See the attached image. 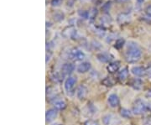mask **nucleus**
<instances>
[{
	"instance_id": "obj_15",
	"label": "nucleus",
	"mask_w": 151,
	"mask_h": 125,
	"mask_svg": "<svg viewBox=\"0 0 151 125\" xmlns=\"http://www.w3.org/2000/svg\"><path fill=\"white\" fill-rule=\"evenodd\" d=\"M112 115L110 114H107L104 115L103 117V123L104 125H109L111 124L112 122Z\"/></svg>"
},
{
	"instance_id": "obj_23",
	"label": "nucleus",
	"mask_w": 151,
	"mask_h": 125,
	"mask_svg": "<svg viewBox=\"0 0 151 125\" xmlns=\"http://www.w3.org/2000/svg\"><path fill=\"white\" fill-rule=\"evenodd\" d=\"M85 125H98V124L95 120H87L85 123Z\"/></svg>"
},
{
	"instance_id": "obj_20",
	"label": "nucleus",
	"mask_w": 151,
	"mask_h": 125,
	"mask_svg": "<svg viewBox=\"0 0 151 125\" xmlns=\"http://www.w3.org/2000/svg\"><path fill=\"white\" fill-rule=\"evenodd\" d=\"M97 14V9L93 8V9H92V11H90V12H89V19H91V20H93V19H94V18L96 17Z\"/></svg>"
},
{
	"instance_id": "obj_14",
	"label": "nucleus",
	"mask_w": 151,
	"mask_h": 125,
	"mask_svg": "<svg viewBox=\"0 0 151 125\" xmlns=\"http://www.w3.org/2000/svg\"><path fill=\"white\" fill-rule=\"evenodd\" d=\"M128 76H129V70L126 67L119 72V78L121 81H124L128 77Z\"/></svg>"
},
{
	"instance_id": "obj_26",
	"label": "nucleus",
	"mask_w": 151,
	"mask_h": 125,
	"mask_svg": "<svg viewBox=\"0 0 151 125\" xmlns=\"http://www.w3.org/2000/svg\"><path fill=\"white\" fill-rule=\"evenodd\" d=\"M110 6H111V3H110V2H108V3H107V4H106L105 5L103 6V9L105 11H108V9H110Z\"/></svg>"
},
{
	"instance_id": "obj_29",
	"label": "nucleus",
	"mask_w": 151,
	"mask_h": 125,
	"mask_svg": "<svg viewBox=\"0 0 151 125\" xmlns=\"http://www.w3.org/2000/svg\"><path fill=\"white\" fill-rule=\"evenodd\" d=\"M53 125H60V124H53Z\"/></svg>"
},
{
	"instance_id": "obj_6",
	"label": "nucleus",
	"mask_w": 151,
	"mask_h": 125,
	"mask_svg": "<svg viewBox=\"0 0 151 125\" xmlns=\"http://www.w3.org/2000/svg\"><path fill=\"white\" fill-rule=\"evenodd\" d=\"M75 70V65L71 63H65L61 67V72L64 75H70Z\"/></svg>"
},
{
	"instance_id": "obj_12",
	"label": "nucleus",
	"mask_w": 151,
	"mask_h": 125,
	"mask_svg": "<svg viewBox=\"0 0 151 125\" xmlns=\"http://www.w3.org/2000/svg\"><path fill=\"white\" fill-rule=\"evenodd\" d=\"M54 107L56 109H60V110H62V109L65 108L66 107V103H65V101L61 100V99H56L55 100L54 103H53Z\"/></svg>"
},
{
	"instance_id": "obj_22",
	"label": "nucleus",
	"mask_w": 151,
	"mask_h": 125,
	"mask_svg": "<svg viewBox=\"0 0 151 125\" xmlns=\"http://www.w3.org/2000/svg\"><path fill=\"white\" fill-rule=\"evenodd\" d=\"M62 1L63 0H51L50 4L53 7H58V6H60L62 4Z\"/></svg>"
},
{
	"instance_id": "obj_28",
	"label": "nucleus",
	"mask_w": 151,
	"mask_h": 125,
	"mask_svg": "<svg viewBox=\"0 0 151 125\" xmlns=\"http://www.w3.org/2000/svg\"><path fill=\"white\" fill-rule=\"evenodd\" d=\"M127 1H129V0H116V2H118V3H124Z\"/></svg>"
},
{
	"instance_id": "obj_25",
	"label": "nucleus",
	"mask_w": 151,
	"mask_h": 125,
	"mask_svg": "<svg viewBox=\"0 0 151 125\" xmlns=\"http://www.w3.org/2000/svg\"><path fill=\"white\" fill-rule=\"evenodd\" d=\"M145 12H146V14L148 15V17L151 18V5H149L147 8H146Z\"/></svg>"
},
{
	"instance_id": "obj_17",
	"label": "nucleus",
	"mask_w": 151,
	"mask_h": 125,
	"mask_svg": "<svg viewBox=\"0 0 151 125\" xmlns=\"http://www.w3.org/2000/svg\"><path fill=\"white\" fill-rule=\"evenodd\" d=\"M78 14H79V16L81 17V18H83V19H89V12L88 11L86 10H80L78 12Z\"/></svg>"
},
{
	"instance_id": "obj_24",
	"label": "nucleus",
	"mask_w": 151,
	"mask_h": 125,
	"mask_svg": "<svg viewBox=\"0 0 151 125\" xmlns=\"http://www.w3.org/2000/svg\"><path fill=\"white\" fill-rule=\"evenodd\" d=\"M103 84L105 85V86H113V82H111V81H110V79H108V77L103 81Z\"/></svg>"
},
{
	"instance_id": "obj_21",
	"label": "nucleus",
	"mask_w": 151,
	"mask_h": 125,
	"mask_svg": "<svg viewBox=\"0 0 151 125\" xmlns=\"http://www.w3.org/2000/svg\"><path fill=\"white\" fill-rule=\"evenodd\" d=\"M126 18H129V15H126L125 14H121L119 16V18H118V20H119V22H120V23H124L125 22V19H126Z\"/></svg>"
},
{
	"instance_id": "obj_16",
	"label": "nucleus",
	"mask_w": 151,
	"mask_h": 125,
	"mask_svg": "<svg viewBox=\"0 0 151 125\" xmlns=\"http://www.w3.org/2000/svg\"><path fill=\"white\" fill-rule=\"evenodd\" d=\"M121 115L124 117V118H126V119H129L131 117V112H130L129 110H128V109L126 108H123L121 110Z\"/></svg>"
},
{
	"instance_id": "obj_4",
	"label": "nucleus",
	"mask_w": 151,
	"mask_h": 125,
	"mask_svg": "<svg viewBox=\"0 0 151 125\" xmlns=\"http://www.w3.org/2000/svg\"><path fill=\"white\" fill-rule=\"evenodd\" d=\"M70 57L72 60L79 61V60H82L85 58V54L81 51V50L74 48L70 51Z\"/></svg>"
},
{
	"instance_id": "obj_10",
	"label": "nucleus",
	"mask_w": 151,
	"mask_h": 125,
	"mask_svg": "<svg viewBox=\"0 0 151 125\" xmlns=\"http://www.w3.org/2000/svg\"><path fill=\"white\" fill-rule=\"evenodd\" d=\"M91 69V64L89 62H82L77 66V71L79 73H85Z\"/></svg>"
},
{
	"instance_id": "obj_3",
	"label": "nucleus",
	"mask_w": 151,
	"mask_h": 125,
	"mask_svg": "<svg viewBox=\"0 0 151 125\" xmlns=\"http://www.w3.org/2000/svg\"><path fill=\"white\" fill-rule=\"evenodd\" d=\"M76 83V80L75 77L69 76L68 78H66L65 83H64V87H65V90L68 94L70 95V94L73 93L74 89H75Z\"/></svg>"
},
{
	"instance_id": "obj_13",
	"label": "nucleus",
	"mask_w": 151,
	"mask_h": 125,
	"mask_svg": "<svg viewBox=\"0 0 151 125\" xmlns=\"http://www.w3.org/2000/svg\"><path fill=\"white\" fill-rule=\"evenodd\" d=\"M97 59L102 62H108L112 58H110V55L106 53H101L97 55Z\"/></svg>"
},
{
	"instance_id": "obj_19",
	"label": "nucleus",
	"mask_w": 151,
	"mask_h": 125,
	"mask_svg": "<svg viewBox=\"0 0 151 125\" xmlns=\"http://www.w3.org/2000/svg\"><path fill=\"white\" fill-rule=\"evenodd\" d=\"M124 39H119L117 41H116V44H115V47L117 49H120L124 46Z\"/></svg>"
},
{
	"instance_id": "obj_8",
	"label": "nucleus",
	"mask_w": 151,
	"mask_h": 125,
	"mask_svg": "<svg viewBox=\"0 0 151 125\" xmlns=\"http://www.w3.org/2000/svg\"><path fill=\"white\" fill-rule=\"evenodd\" d=\"M131 72L136 76H144L146 73V70L142 66H134L131 69Z\"/></svg>"
},
{
	"instance_id": "obj_18",
	"label": "nucleus",
	"mask_w": 151,
	"mask_h": 125,
	"mask_svg": "<svg viewBox=\"0 0 151 125\" xmlns=\"http://www.w3.org/2000/svg\"><path fill=\"white\" fill-rule=\"evenodd\" d=\"M141 85H142V82H141L139 80H138V79L134 80V81L132 82V87H134L135 89H139L141 87Z\"/></svg>"
},
{
	"instance_id": "obj_5",
	"label": "nucleus",
	"mask_w": 151,
	"mask_h": 125,
	"mask_svg": "<svg viewBox=\"0 0 151 125\" xmlns=\"http://www.w3.org/2000/svg\"><path fill=\"white\" fill-rule=\"evenodd\" d=\"M108 104L110 105V107H112V108H116V107L119 106V98L116 94L112 93V94H110V95L108 96Z\"/></svg>"
},
{
	"instance_id": "obj_1",
	"label": "nucleus",
	"mask_w": 151,
	"mask_h": 125,
	"mask_svg": "<svg viewBox=\"0 0 151 125\" xmlns=\"http://www.w3.org/2000/svg\"><path fill=\"white\" fill-rule=\"evenodd\" d=\"M142 55V51L139 45L135 42H129L127 45V50L125 52L126 60L129 63H135L139 60Z\"/></svg>"
},
{
	"instance_id": "obj_27",
	"label": "nucleus",
	"mask_w": 151,
	"mask_h": 125,
	"mask_svg": "<svg viewBox=\"0 0 151 125\" xmlns=\"http://www.w3.org/2000/svg\"><path fill=\"white\" fill-rule=\"evenodd\" d=\"M146 73H147V75L150 76L151 78V64L148 67H147V70H146Z\"/></svg>"
},
{
	"instance_id": "obj_11",
	"label": "nucleus",
	"mask_w": 151,
	"mask_h": 125,
	"mask_svg": "<svg viewBox=\"0 0 151 125\" xmlns=\"http://www.w3.org/2000/svg\"><path fill=\"white\" fill-rule=\"evenodd\" d=\"M119 66H120V65H119V61H114V62H112V63H110V64L108 65L107 69H108V72H110V73H114V72L119 71Z\"/></svg>"
},
{
	"instance_id": "obj_2",
	"label": "nucleus",
	"mask_w": 151,
	"mask_h": 125,
	"mask_svg": "<svg viewBox=\"0 0 151 125\" xmlns=\"http://www.w3.org/2000/svg\"><path fill=\"white\" fill-rule=\"evenodd\" d=\"M147 109H148V106L145 102L141 99H138L137 101H135L134 104L133 106L132 112L136 115H140L145 113Z\"/></svg>"
},
{
	"instance_id": "obj_9",
	"label": "nucleus",
	"mask_w": 151,
	"mask_h": 125,
	"mask_svg": "<svg viewBox=\"0 0 151 125\" xmlns=\"http://www.w3.org/2000/svg\"><path fill=\"white\" fill-rule=\"evenodd\" d=\"M56 116H57V111H56V109H49V110H47L46 114H45L46 122L50 123V122L53 121L56 118Z\"/></svg>"
},
{
	"instance_id": "obj_7",
	"label": "nucleus",
	"mask_w": 151,
	"mask_h": 125,
	"mask_svg": "<svg viewBox=\"0 0 151 125\" xmlns=\"http://www.w3.org/2000/svg\"><path fill=\"white\" fill-rule=\"evenodd\" d=\"M87 95V88L84 85H80L76 90V96L79 99H84Z\"/></svg>"
}]
</instances>
